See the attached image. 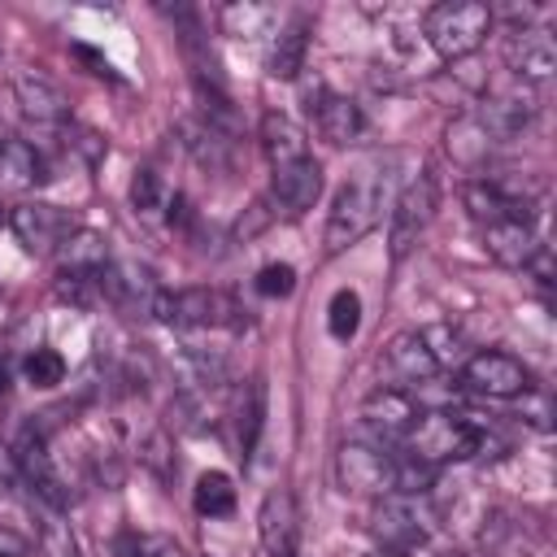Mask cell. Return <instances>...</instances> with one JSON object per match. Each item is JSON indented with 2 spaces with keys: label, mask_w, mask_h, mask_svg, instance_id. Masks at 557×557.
<instances>
[{
  "label": "cell",
  "mask_w": 557,
  "mask_h": 557,
  "mask_svg": "<svg viewBox=\"0 0 557 557\" xmlns=\"http://www.w3.org/2000/svg\"><path fill=\"white\" fill-rule=\"evenodd\" d=\"M409 457L440 466V461H466V457H487L492 448H500L483 422H474L470 413H448V409H422L418 422L405 431ZM496 457V453H492Z\"/></svg>",
  "instance_id": "1"
},
{
  "label": "cell",
  "mask_w": 557,
  "mask_h": 557,
  "mask_svg": "<svg viewBox=\"0 0 557 557\" xmlns=\"http://www.w3.org/2000/svg\"><path fill=\"white\" fill-rule=\"evenodd\" d=\"M426 44L444 57V61H461L470 57L487 30H492V9L479 4V0H448V4H435L426 13Z\"/></svg>",
  "instance_id": "2"
},
{
  "label": "cell",
  "mask_w": 557,
  "mask_h": 557,
  "mask_svg": "<svg viewBox=\"0 0 557 557\" xmlns=\"http://www.w3.org/2000/svg\"><path fill=\"white\" fill-rule=\"evenodd\" d=\"M152 318H157V322H170V326H200V331H209V326L239 331V326L248 322V318H244V309H239L226 292H218V287L161 292V300H157Z\"/></svg>",
  "instance_id": "3"
},
{
  "label": "cell",
  "mask_w": 557,
  "mask_h": 557,
  "mask_svg": "<svg viewBox=\"0 0 557 557\" xmlns=\"http://www.w3.org/2000/svg\"><path fill=\"white\" fill-rule=\"evenodd\" d=\"M379 209H383L379 183H370V178L344 183L326 213V252H344L348 244H357L379 222Z\"/></svg>",
  "instance_id": "4"
},
{
  "label": "cell",
  "mask_w": 557,
  "mask_h": 557,
  "mask_svg": "<svg viewBox=\"0 0 557 557\" xmlns=\"http://www.w3.org/2000/svg\"><path fill=\"white\" fill-rule=\"evenodd\" d=\"M435 205H440V191H435V178L426 170L400 187V196L392 205V222H387V252H392V261H405L413 252V244L422 239V231L435 218Z\"/></svg>",
  "instance_id": "5"
},
{
  "label": "cell",
  "mask_w": 557,
  "mask_h": 557,
  "mask_svg": "<svg viewBox=\"0 0 557 557\" xmlns=\"http://www.w3.org/2000/svg\"><path fill=\"white\" fill-rule=\"evenodd\" d=\"M335 479L348 496H392L396 492V457L370 444H344L335 453Z\"/></svg>",
  "instance_id": "6"
},
{
  "label": "cell",
  "mask_w": 557,
  "mask_h": 557,
  "mask_svg": "<svg viewBox=\"0 0 557 557\" xmlns=\"http://www.w3.org/2000/svg\"><path fill=\"white\" fill-rule=\"evenodd\" d=\"M9 226H13V235L22 239L26 252L48 257V252H57V248L78 231V218H74L70 209H61V205L30 200V205H17V209L9 213Z\"/></svg>",
  "instance_id": "7"
},
{
  "label": "cell",
  "mask_w": 557,
  "mask_h": 557,
  "mask_svg": "<svg viewBox=\"0 0 557 557\" xmlns=\"http://www.w3.org/2000/svg\"><path fill=\"white\" fill-rule=\"evenodd\" d=\"M461 387L487 400H509V396H522L531 379H527V366L509 352H474L461 366Z\"/></svg>",
  "instance_id": "8"
},
{
  "label": "cell",
  "mask_w": 557,
  "mask_h": 557,
  "mask_svg": "<svg viewBox=\"0 0 557 557\" xmlns=\"http://www.w3.org/2000/svg\"><path fill=\"white\" fill-rule=\"evenodd\" d=\"M100 296L109 305H117L122 313L152 318V309L161 300V283L152 278V270H144L135 261H109L104 274H100Z\"/></svg>",
  "instance_id": "9"
},
{
  "label": "cell",
  "mask_w": 557,
  "mask_h": 557,
  "mask_svg": "<svg viewBox=\"0 0 557 557\" xmlns=\"http://www.w3.org/2000/svg\"><path fill=\"white\" fill-rule=\"evenodd\" d=\"M13 100L35 126H65V117H70L65 91L39 70H13Z\"/></svg>",
  "instance_id": "10"
},
{
  "label": "cell",
  "mask_w": 557,
  "mask_h": 557,
  "mask_svg": "<svg viewBox=\"0 0 557 557\" xmlns=\"http://www.w3.org/2000/svg\"><path fill=\"white\" fill-rule=\"evenodd\" d=\"M370 535L383 544V553H413L426 544V522L409 500H379L370 513Z\"/></svg>",
  "instance_id": "11"
},
{
  "label": "cell",
  "mask_w": 557,
  "mask_h": 557,
  "mask_svg": "<svg viewBox=\"0 0 557 557\" xmlns=\"http://www.w3.org/2000/svg\"><path fill=\"white\" fill-rule=\"evenodd\" d=\"M505 61H509V70H513L522 83H548L553 70H557V44H553L548 30H540V26H522V30L509 35V44H505Z\"/></svg>",
  "instance_id": "12"
},
{
  "label": "cell",
  "mask_w": 557,
  "mask_h": 557,
  "mask_svg": "<svg viewBox=\"0 0 557 557\" xmlns=\"http://www.w3.org/2000/svg\"><path fill=\"white\" fill-rule=\"evenodd\" d=\"M13 457H17L22 483H26L39 500H48L52 509H65V505H70V492H65V483H61V474H57V466H52V457H48V448H44V440H39L35 431L22 435V444L13 448Z\"/></svg>",
  "instance_id": "13"
},
{
  "label": "cell",
  "mask_w": 557,
  "mask_h": 557,
  "mask_svg": "<svg viewBox=\"0 0 557 557\" xmlns=\"http://www.w3.org/2000/svg\"><path fill=\"white\" fill-rule=\"evenodd\" d=\"M322 196V165L313 157L305 161H292V165H278L274 170V183H270V200L287 213V218H300L305 209H313V200Z\"/></svg>",
  "instance_id": "14"
},
{
  "label": "cell",
  "mask_w": 557,
  "mask_h": 557,
  "mask_svg": "<svg viewBox=\"0 0 557 557\" xmlns=\"http://www.w3.org/2000/svg\"><path fill=\"white\" fill-rule=\"evenodd\" d=\"M483 248L496 265H509V270H527L535 261V252L544 248L535 226L527 218H505V222H492L483 226Z\"/></svg>",
  "instance_id": "15"
},
{
  "label": "cell",
  "mask_w": 557,
  "mask_h": 557,
  "mask_svg": "<svg viewBox=\"0 0 557 557\" xmlns=\"http://www.w3.org/2000/svg\"><path fill=\"white\" fill-rule=\"evenodd\" d=\"M257 531H261V544L270 557H283V553H296V535H300V509H296V496L292 492H270L261 500V513H257Z\"/></svg>",
  "instance_id": "16"
},
{
  "label": "cell",
  "mask_w": 557,
  "mask_h": 557,
  "mask_svg": "<svg viewBox=\"0 0 557 557\" xmlns=\"http://www.w3.org/2000/svg\"><path fill=\"white\" fill-rule=\"evenodd\" d=\"M418 413H422V405L413 400V392H400V387H379V392H370L366 405H361L366 426L379 431L383 440L405 435V431L418 422Z\"/></svg>",
  "instance_id": "17"
},
{
  "label": "cell",
  "mask_w": 557,
  "mask_h": 557,
  "mask_svg": "<svg viewBox=\"0 0 557 557\" xmlns=\"http://www.w3.org/2000/svg\"><path fill=\"white\" fill-rule=\"evenodd\" d=\"M535 117V96L531 91H500L487 96L483 109L474 113V122L487 131V139H513L522 135V126Z\"/></svg>",
  "instance_id": "18"
},
{
  "label": "cell",
  "mask_w": 557,
  "mask_h": 557,
  "mask_svg": "<svg viewBox=\"0 0 557 557\" xmlns=\"http://www.w3.org/2000/svg\"><path fill=\"white\" fill-rule=\"evenodd\" d=\"M461 205L470 209V218L479 222V226H492V222H505V218H527L531 222V205L527 200H518V196H509L496 178H479V183H466L461 187Z\"/></svg>",
  "instance_id": "19"
},
{
  "label": "cell",
  "mask_w": 557,
  "mask_h": 557,
  "mask_svg": "<svg viewBox=\"0 0 557 557\" xmlns=\"http://www.w3.org/2000/svg\"><path fill=\"white\" fill-rule=\"evenodd\" d=\"M383 361H387V370H392L400 383H413V387H422L426 379L440 374V366H435V357H431L422 331H400V335H392V344L383 348Z\"/></svg>",
  "instance_id": "20"
},
{
  "label": "cell",
  "mask_w": 557,
  "mask_h": 557,
  "mask_svg": "<svg viewBox=\"0 0 557 557\" xmlns=\"http://www.w3.org/2000/svg\"><path fill=\"white\" fill-rule=\"evenodd\" d=\"M261 148H265V157H270L274 170L309 157L305 131H300V122H292L287 113H265V117H261Z\"/></svg>",
  "instance_id": "21"
},
{
  "label": "cell",
  "mask_w": 557,
  "mask_h": 557,
  "mask_svg": "<svg viewBox=\"0 0 557 557\" xmlns=\"http://www.w3.org/2000/svg\"><path fill=\"white\" fill-rule=\"evenodd\" d=\"M305 52H309V22L305 17H292L274 35V44H270V57H265L270 78H296L305 70Z\"/></svg>",
  "instance_id": "22"
},
{
  "label": "cell",
  "mask_w": 557,
  "mask_h": 557,
  "mask_svg": "<svg viewBox=\"0 0 557 557\" xmlns=\"http://www.w3.org/2000/svg\"><path fill=\"white\" fill-rule=\"evenodd\" d=\"M313 126H318L331 144H352V139L366 131V117H361L357 100L326 91V96H322V104L313 109Z\"/></svg>",
  "instance_id": "23"
},
{
  "label": "cell",
  "mask_w": 557,
  "mask_h": 557,
  "mask_svg": "<svg viewBox=\"0 0 557 557\" xmlns=\"http://www.w3.org/2000/svg\"><path fill=\"white\" fill-rule=\"evenodd\" d=\"M57 261H61V274H104L109 265V248L96 231H74L61 248H57Z\"/></svg>",
  "instance_id": "24"
},
{
  "label": "cell",
  "mask_w": 557,
  "mask_h": 557,
  "mask_svg": "<svg viewBox=\"0 0 557 557\" xmlns=\"http://www.w3.org/2000/svg\"><path fill=\"white\" fill-rule=\"evenodd\" d=\"M0 174L17 187H44L48 183V157L26 139H9L0 148Z\"/></svg>",
  "instance_id": "25"
},
{
  "label": "cell",
  "mask_w": 557,
  "mask_h": 557,
  "mask_svg": "<svg viewBox=\"0 0 557 557\" xmlns=\"http://www.w3.org/2000/svg\"><path fill=\"white\" fill-rule=\"evenodd\" d=\"M261 426H265V383L261 379H248L244 387V400H239V457L248 461L257 440H261Z\"/></svg>",
  "instance_id": "26"
},
{
  "label": "cell",
  "mask_w": 557,
  "mask_h": 557,
  "mask_svg": "<svg viewBox=\"0 0 557 557\" xmlns=\"http://www.w3.org/2000/svg\"><path fill=\"white\" fill-rule=\"evenodd\" d=\"M191 505L205 518H226L235 509V483H231V474H222V470L200 474L196 479V492H191Z\"/></svg>",
  "instance_id": "27"
},
{
  "label": "cell",
  "mask_w": 557,
  "mask_h": 557,
  "mask_svg": "<svg viewBox=\"0 0 557 557\" xmlns=\"http://www.w3.org/2000/svg\"><path fill=\"white\" fill-rule=\"evenodd\" d=\"M178 374H183V387H191V392H209V387L226 383V361H222L218 352H200V348H191V352L178 357Z\"/></svg>",
  "instance_id": "28"
},
{
  "label": "cell",
  "mask_w": 557,
  "mask_h": 557,
  "mask_svg": "<svg viewBox=\"0 0 557 557\" xmlns=\"http://www.w3.org/2000/svg\"><path fill=\"white\" fill-rule=\"evenodd\" d=\"M357 326H361V296L348 292V287H339V292L331 296V309H326V331H331L335 339H352Z\"/></svg>",
  "instance_id": "29"
},
{
  "label": "cell",
  "mask_w": 557,
  "mask_h": 557,
  "mask_svg": "<svg viewBox=\"0 0 557 557\" xmlns=\"http://www.w3.org/2000/svg\"><path fill=\"white\" fill-rule=\"evenodd\" d=\"M487 131L474 122V117H466V122H457L453 131H448V152L453 157H461L466 165H474V161H483L487 157Z\"/></svg>",
  "instance_id": "30"
},
{
  "label": "cell",
  "mask_w": 557,
  "mask_h": 557,
  "mask_svg": "<svg viewBox=\"0 0 557 557\" xmlns=\"http://www.w3.org/2000/svg\"><path fill=\"white\" fill-rule=\"evenodd\" d=\"M131 205H135V213H144V218H152L161 205H170L165 183L157 178V170H135V178H131Z\"/></svg>",
  "instance_id": "31"
},
{
  "label": "cell",
  "mask_w": 557,
  "mask_h": 557,
  "mask_svg": "<svg viewBox=\"0 0 557 557\" xmlns=\"http://www.w3.org/2000/svg\"><path fill=\"white\" fill-rule=\"evenodd\" d=\"M270 9H261V4H226L222 9V26L231 30V35H261L265 26H270Z\"/></svg>",
  "instance_id": "32"
},
{
  "label": "cell",
  "mask_w": 557,
  "mask_h": 557,
  "mask_svg": "<svg viewBox=\"0 0 557 557\" xmlns=\"http://www.w3.org/2000/svg\"><path fill=\"white\" fill-rule=\"evenodd\" d=\"M22 370H26V379H30L35 387H57V383L65 379V361H61V352H52V348H35Z\"/></svg>",
  "instance_id": "33"
},
{
  "label": "cell",
  "mask_w": 557,
  "mask_h": 557,
  "mask_svg": "<svg viewBox=\"0 0 557 557\" xmlns=\"http://www.w3.org/2000/svg\"><path fill=\"white\" fill-rule=\"evenodd\" d=\"M422 339H426V348H431V357H435V366H440V370L466 357L461 335H457L453 326H426V331H422Z\"/></svg>",
  "instance_id": "34"
},
{
  "label": "cell",
  "mask_w": 557,
  "mask_h": 557,
  "mask_svg": "<svg viewBox=\"0 0 557 557\" xmlns=\"http://www.w3.org/2000/svg\"><path fill=\"white\" fill-rule=\"evenodd\" d=\"M292 287H296V270H292L287 261L261 265V274H257V292H261V296L278 300V296H292Z\"/></svg>",
  "instance_id": "35"
},
{
  "label": "cell",
  "mask_w": 557,
  "mask_h": 557,
  "mask_svg": "<svg viewBox=\"0 0 557 557\" xmlns=\"http://www.w3.org/2000/svg\"><path fill=\"white\" fill-rule=\"evenodd\" d=\"M131 548V557H187L178 540L170 535H139V540H122Z\"/></svg>",
  "instance_id": "36"
},
{
  "label": "cell",
  "mask_w": 557,
  "mask_h": 557,
  "mask_svg": "<svg viewBox=\"0 0 557 557\" xmlns=\"http://www.w3.org/2000/svg\"><path fill=\"white\" fill-rule=\"evenodd\" d=\"M61 131H65V144H70V148H78V152H83L91 165H96V161L109 152V144H104L96 131H87V126H61Z\"/></svg>",
  "instance_id": "37"
},
{
  "label": "cell",
  "mask_w": 557,
  "mask_h": 557,
  "mask_svg": "<svg viewBox=\"0 0 557 557\" xmlns=\"http://www.w3.org/2000/svg\"><path fill=\"white\" fill-rule=\"evenodd\" d=\"M522 418H527V422H535L540 431H548V400H544L540 392H531V387L522 392Z\"/></svg>",
  "instance_id": "38"
},
{
  "label": "cell",
  "mask_w": 557,
  "mask_h": 557,
  "mask_svg": "<svg viewBox=\"0 0 557 557\" xmlns=\"http://www.w3.org/2000/svg\"><path fill=\"white\" fill-rule=\"evenodd\" d=\"M17 483H22V474H17V457H13V448L0 440V496H4V492H17Z\"/></svg>",
  "instance_id": "39"
},
{
  "label": "cell",
  "mask_w": 557,
  "mask_h": 557,
  "mask_svg": "<svg viewBox=\"0 0 557 557\" xmlns=\"http://www.w3.org/2000/svg\"><path fill=\"white\" fill-rule=\"evenodd\" d=\"M265 222H270V205H265V200H257V205H252V213H248V218H239L235 235H239V239H248V235H257Z\"/></svg>",
  "instance_id": "40"
},
{
  "label": "cell",
  "mask_w": 557,
  "mask_h": 557,
  "mask_svg": "<svg viewBox=\"0 0 557 557\" xmlns=\"http://www.w3.org/2000/svg\"><path fill=\"white\" fill-rule=\"evenodd\" d=\"M30 548V540L26 535H17L9 522H0V557H22Z\"/></svg>",
  "instance_id": "41"
},
{
  "label": "cell",
  "mask_w": 557,
  "mask_h": 557,
  "mask_svg": "<svg viewBox=\"0 0 557 557\" xmlns=\"http://www.w3.org/2000/svg\"><path fill=\"white\" fill-rule=\"evenodd\" d=\"M4 392H9V370L0 366V400H4Z\"/></svg>",
  "instance_id": "42"
},
{
  "label": "cell",
  "mask_w": 557,
  "mask_h": 557,
  "mask_svg": "<svg viewBox=\"0 0 557 557\" xmlns=\"http://www.w3.org/2000/svg\"><path fill=\"white\" fill-rule=\"evenodd\" d=\"M370 557H405V553H383V548H379V553H370Z\"/></svg>",
  "instance_id": "43"
},
{
  "label": "cell",
  "mask_w": 557,
  "mask_h": 557,
  "mask_svg": "<svg viewBox=\"0 0 557 557\" xmlns=\"http://www.w3.org/2000/svg\"><path fill=\"white\" fill-rule=\"evenodd\" d=\"M4 222H9V213H4V205H0V226H4Z\"/></svg>",
  "instance_id": "44"
},
{
  "label": "cell",
  "mask_w": 557,
  "mask_h": 557,
  "mask_svg": "<svg viewBox=\"0 0 557 557\" xmlns=\"http://www.w3.org/2000/svg\"><path fill=\"white\" fill-rule=\"evenodd\" d=\"M4 144H9V135H4V126H0V148H4Z\"/></svg>",
  "instance_id": "45"
},
{
  "label": "cell",
  "mask_w": 557,
  "mask_h": 557,
  "mask_svg": "<svg viewBox=\"0 0 557 557\" xmlns=\"http://www.w3.org/2000/svg\"><path fill=\"white\" fill-rule=\"evenodd\" d=\"M283 557H296V553H283Z\"/></svg>",
  "instance_id": "46"
}]
</instances>
